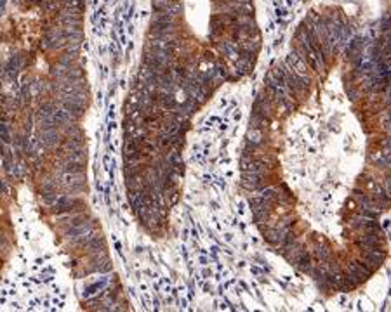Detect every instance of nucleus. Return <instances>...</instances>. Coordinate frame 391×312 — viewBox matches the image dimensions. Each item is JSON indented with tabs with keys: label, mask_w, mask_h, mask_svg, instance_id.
<instances>
[{
	"label": "nucleus",
	"mask_w": 391,
	"mask_h": 312,
	"mask_svg": "<svg viewBox=\"0 0 391 312\" xmlns=\"http://www.w3.org/2000/svg\"><path fill=\"white\" fill-rule=\"evenodd\" d=\"M82 206V202L80 200H75L72 196H59L58 202L51 206L52 214H66V212H75V210H80Z\"/></svg>",
	"instance_id": "obj_1"
},
{
	"label": "nucleus",
	"mask_w": 391,
	"mask_h": 312,
	"mask_svg": "<svg viewBox=\"0 0 391 312\" xmlns=\"http://www.w3.org/2000/svg\"><path fill=\"white\" fill-rule=\"evenodd\" d=\"M39 139H40V143L44 144L47 149H52V147H56L58 144H63L64 134H61L58 128H47V130L40 128Z\"/></svg>",
	"instance_id": "obj_2"
},
{
	"label": "nucleus",
	"mask_w": 391,
	"mask_h": 312,
	"mask_svg": "<svg viewBox=\"0 0 391 312\" xmlns=\"http://www.w3.org/2000/svg\"><path fill=\"white\" fill-rule=\"evenodd\" d=\"M61 184L66 191H72V193H80V191L85 187V181L82 174H64L61 177Z\"/></svg>",
	"instance_id": "obj_3"
},
{
	"label": "nucleus",
	"mask_w": 391,
	"mask_h": 312,
	"mask_svg": "<svg viewBox=\"0 0 391 312\" xmlns=\"http://www.w3.org/2000/svg\"><path fill=\"white\" fill-rule=\"evenodd\" d=\"M61 166H63L64 174H84V170H85L84 162H80V160H72V158H64V162L61 163Z\"/></svg>",
	"instance_id": "obj_4"
},
{
	"label": "nucleus",
	"mask_w": 391,
	"mask_h": 312,
	"mask_svg": "<svg viewBox=\"0 0 391 312\" xmlns=\"http://www.w3.org/2000/svg\"><path fill=\"white\" fill-rule=\"evenodd\" d=\"M61 104H63V110L68 111L70 115L73 116V120H80L82 116L85 115V106H84V104L73 103V101H61Z\"/></svg>",
	"instance_id": "obj_5"
},
{
	"label": "nucleus",
	"mask_w": 391,
	"mask_h": 312,
	"mask_svg": "<svg viewBox=\"0 0 391 312\" xmlns=\"http://www.w3.org/2000/svg\"><path fill=\"white\" fill-rule=\"evenodd\" d=\"M54 122L58 123V127L59 128H63V130H66L70 125H73V116L70 115L68 111H64V110H58L56 113H54Z\"/></svg>",
	"instance_id": "obj_6"
},
{
	"label": "nucleus",
	"mask_w": 391,
	"mask_h": 312,
	"mask_svg": "<svg viewBox=\"0 0 391 312\" xmlns=\"http://www.w3.org/2000/svg\"><path fill=\"white\" fill-rule=\"evenodd\" d=\"M58 111V108L54 106V103H44L40 104V110L37 113L39 116V122H45V120H54V113Z\"/></svg>",
	"instance_id": "obj_7"
},
{
	"label": "nucleus",
	"mask_w": 391,
	"mask_h": 312,
	"mask_svg": "<svg viewBox=\"0 0 391 312\" xmlns=\"http://www.w3.org/2000/svg\"><path fill=\"white\" fill-rule=\"evenodd\" d=\"M247 143L249 146H259L261 143H263V132L259 130V128H252V130H249L247 134Z\"/></svg>",
	"instance_id": "obj_8"
},
{
	"label": "nucleus",
	"mask_w": 391,
	"mask_h": 312,
	"mask_svg": "<svg viewBox=\"0 0 391 312\" xmlns=\"http://www.w3.org/2000/svg\"><path fill=\"white\" fill-rule=\"evenodd\" d=\"M174 5V0H152V7L155 12H167Z\"/></svg>",
	"instance_id": "obj_9"
},
{
	"label": "nucleus",
	"mask_w": 391,
	"mask_h": 312,
	"mask_svg": "<svg viewBox=\"0 0 391 312\" xmlns=\"http://www.w3.org/2000/svg\"><path fill=\"white\" fill-rule=\"evenodd\" d=\"M40 198H42L44 205H47V206H52L54 203L58 202L56 191H47V193H40Z\"/></svg>",
	"instance_id": "obj_10"
},
{
	"label": "nucleus",
	"mask_w": 391,
	"mask_h": 312,
	"mask_svg": "<svg viewBox=\"0 0 391 312\" xmlns=\"http://www.w3.org/2000/svg\"><path fill=\"white\" fill-rule=\"evenodd\" d=\"M0 137H2V143L4 144H11V132H9V127L5 122H2V125H0Z\"/></svg>",
	"instance_id": "obj_11"
},
{
	"label": "nucleus",
	"mask_w": 391,
	"mask_h": 312,
	"mask_svg": "<svg viewBox=\"0 0 391 312\" xmlns=\"http://www.w3.org/2000/svg\"><path fill=\"white\" fill-rule=\"evenodd\" d=\"M75 55L77 54H72V52H66V54H63L59 57V59H58V63L59 64H63V66H72V63L73 61H75Z\"/></svg>",
	"instance_id": "obj_12"
},
{
	"label": "nucleus",
	"mask_w": 391,
	"mask_h": 312,
	"mask_svg": "<svg viewBox=\"0 0 391 312\" xmlns=\"http://www.w3.org/2000/svg\"><path fill=\"white\" fill-rule=\"evenodd\" d=\"M9 193V186H7V182L5 181H2V194H7Z\"/></svg>",
	"instance_id": "obj_13"
}]
</instances>
